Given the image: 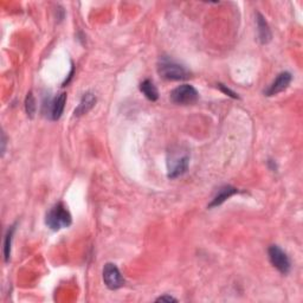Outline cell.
Wrapping results in <instances>:
<instances>
[{
	"mask_svg": "<svg viewBox=\"0 0 303 303\" xmlns=\"http://www.w3.org/2000/svg\"><path fill=\"white\" fill-rule=\"evenodd\" d=\"M5 135L3 134V149H2V152H3V154H4V151H5Z\"/></svg>",
	"mask_w": 303,
	"mask_h": 303,
	"instance_id": "cell-17",
	"label": "cell"
},
{
	"mask_svg": "<svg viewBox=\"0 0 303 303\" xmlns=\"http://www.w3.org/2000/svg\"><path fill=\"white\" fill-rule=\"evenodd\" d=\"M103 281L104 284L110 290L122 288L125 285V278H123L121 271L113 263H107L103 268Z\"/></svg>",
	"mask_w": 303,
	"mask_h": 303,
	"instance_id": "cell-5",
	"label": "cell"
},
{
	"mask_svg": "<svg viewBox=\"0 0 303 303\" xmlns=\"http://www.w3.org/2000/svg\"><path fill=\"white\" fill-rule=\"evenodd\" d=\"M268 255L270 263H271L279 272L283 273V275H286V273L290 271V259H289L288 255L283 251L281 247L277 245H271L268 250Z\"/></svg>",
	"mask_w": 303,
	"mask_h": 303,
	"instance_id": "cell-4",
	"label": "cell"
},
{
	"mask_svg": "<svg viewBox=\"0 0 303 303\" xmlns=\"http://www.w3.org/2000/svg\"><path fill=\"white\" fill-rule=\"evenodd\" d=\"M237 192H238V190L232 187V186H224V187L219 188V190H218V192H217L216 197L213 198L212 201H211V204L208 205V207L212 208V207L219 206V205L223 204L226 199H229L231 195L236 194Z\"/></svg>",
	"mask_w": 303,
	"mask_h": 303,
	"instance_id": "cell-10",
	"label": "cell"
},
{
	"mask_svg": "<svg viewBox=\"0 0 303 303\" xmlns=\"http://www.w3.org/2000/svg\"><path fill=\"white\" fill-rule=\"evenodd\" d=\"M96 103V96L91 93H87L84 94L82 100H81L80 104L76 109H75V115L76 116H82L84 114L89 113L93 107L95 106Z\"/></svg>",
	"mask_w": 303,
	"mask_h": 303,
	"instance_id": "cell-8",
	"label": "cell"
},
{
	"mask_svg": "<svg viewBox=\"0 0 303 303\" xmlns=\"http://www.w3.org/2000/svg\"><path fill=\"white\" fill-rule=\"evenodd\" d=\"M219 88H220V90L223 91V93L227 94V95H229V96L233 97V99H238V96H237V94H236V93H233L232 90H230L229 88H226L225 86H223V84H219Z\"/></svg>",
	"mask_w": 303,
	"mask_h": 303,
	"instance_id": "cell-15",
	"label": "cell"
},
{
	"mask_svg": "<svg viewBox=\"0 0 303 303\" xmlns=\"http://www.w3.org/2000/svg\"><path fill=\"white\" fill-rule=\"evenodd\" d=\"M140 90H141V93L147 97L149 101L154 102V101L159 99V91L151 80L143 81V82L140 84Z\"/></svg>",
	"mask_w": 303,
	"mask_h": 303,
	"instance_id": "cell-12",
	"label": "cell"
},
{
	"mask_svg": "<svg viewBox=\"0 0 303 303\" xmlns=\"http://www.w3.org/2000/svg\"><path fill=\"white\" fill-rule=\"evenodd\" d=\"M65 102H67V94L65 93L60 94V95H57L52 100V102L50 103V112H49L51 120L57 121V120L61 119L65 108Z\"/></svg>",
	"mask_w": 303,
	"mask_h": 303,
	"instance_id": "cell-7",
	"label": "cell"
},
{
	"mask_svg": "<svg viewBox=\"0 0 303 303\" xmlns=\"http://www.w3.org/2000/svg\"><path fill=\"white\" fill-rule=\"evenodd\" d=\"M199 99V94L190 84H182V86L175 88L171 93V101L175 104H181V106H188L193 104Z\"/></svg>",
	"mask_w": 303,
	"mask_h": 303,
	"instance_id": "cell-3",
	"label": "cell"
},
{
	"mask_svg": "<svg viewBox=\"0 0 303 303\" xmlns=\"http://www.w3.org/2000/svg\"><path fill=\"white\" fill-rule=\"evenodd\" d=\"M178 299L172 297V296H168V295H164V296H160L159 298H156V302H177Z\"/></svg>",
	"mask_w": 303,
	"mask_h": 303,
	"instance_id": "cell-16",
	"label": "cell"
},
{
	"mask_svg": "<svg viewBox=\"0 0 303 303\" xmlns=\"http://www.w3.org/2000/svg\"><path fill=\"white\" fill-rule=\"evenodd\" d=\"M159 75L167 81H182L190 77V73L186 68L182 67L177 62L169 60V58H161L158 67Z\"/></svg>",
	"mask_w": 303,
	"mask_h": 303,
	"instance_id": "cell-2",
	"label": "cell"
},
{
	"mask_svg": "<svg viewBox=\"0 0 303 303\" xmlns=\"http://www.w3.org/2000/svg\"><path fill=\"white\" fill-rule=\"evenodd\" d=\"M188 168V158L187 156H182V158L175 160L172 166H169V171H168V178L174 179L182 175L184 173H186Z\"/></svg>",
	"mask_w": 303,
	"mask_h": 303,
	"instance_id": "cell-11",
	"label": "cell"
},
{
	"mask_svg": "<svg viewBox=\"0 0 303 303\" xmlns=\"http://www.w3.org/2000/svg\"><path fill=\"white\" fill-rule=\"evenodd\" d=\"M291 80H292V76L290 73H288V71L281 73L277 77H276V80L270 84L268 89L264 90L265 96H275L277 95V94L282 93V91H284L286 88L289 87Z\"/></svg>",
	"mask_w": 303,
	"mask_h": 303,
	"instance_id": "cell-6",
	"label": "cell"
},
{
	"mask_svg": "<svg viewBox=\"0 0 303 303\" xmlns=\"http://www.w3.org/2000/svg\"><path fill=\"white\" fill-rule=\"evenodd\" d=\"M257 28H258V39L262 44H268L271 41V31H270L268 23L260 13H257Z\"/></svg>",
	"mask_w": 303,
	"mask_h": 303,
	"instance_id": "cell-9",
	"label": "cell"
},
{
	"mask_svg": "<svg viewBox=\"0 0 303 303\" xmlns=\"http://www.w3.org/2000/svg\"><path fill=\"white\" fill-rule=\"evenodd\" d=\"M13 232H15V226H11V229L8 231L5 237V244H4V256H5V260L9 262L10 260V256H11V242H12V236Z\"/></svg>",
	"mask_w": 303,
	"mask_h": 303,
	"instance_id": "cell-14",
	"label": "cell"
},
{
	"mask_svg": "<svg viewBox=\"0 0 303 303\" xmlns=\"http://www.w3.org/2000/svg\"><path fill=\"white\" fill-rule=\"evenodd\" d=\"M25 110L26 114H28V116L32 119V117L35 116L36 110H37V106H36V100L34 94H32V91L28 94V96H26L25 100Z\"/></svg>",
	"mask_w": 303,
	"mask_h": 303,
	"instance_id": "cell-13",
	"label": "cell"
},
{
	"mask_svg": "<svg viewBox=\"0 0 303 303\" xmlns=\"http://www.w3.org/2000/svg\"><path fill=\"white\" fill-rule=\"evenodd\" d=\"M73 223V218L67 206L63 203H58L50 208L45 218V224L52 231H58L61 229L69 227Z\"/></svg>",
	"mask_w": 303,
	"mask_h": 303,
	"instance_id": "cell-1",
	"label": "cell"
}]
</instances>
